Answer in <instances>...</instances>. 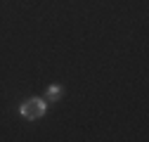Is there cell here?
Returning a JSON list of instances; mask_svg holds the SVG:
<instances>
[{
	"label": "cell",
	"mask_w": 149,
	"mask_h": 142,
	"mask_svg": "<svg viewBox=\"0 0 149 142\" xmlns=\"http://www.w3.org/2000/svg\"><path fill=\"white\" fill-rule=\"evenodd\" d=\"M45 111H47V100H45V97H43V100H38V97L26 100V102L19 106V114H22L24 118H29V121H33V118H40Z\"/></svg>",
	"instance_id": "1"
},
{
	"label": "cell",
	"mask_w": 149,
	"mask_h": 142,
	"mask_svg": "<svg viewBox=\"0 0 149 142\" xmlns=\"http://www.w3.org/2000/svg\"><path fill=\"white\" fill-rule=\"evenodd\" d=\"M62 95H64V90H62L59 85H50L47 93H45V100H52V102H54V100H59Z\"/></svg>",
	"instance_id": "2"
}]
</instances>
